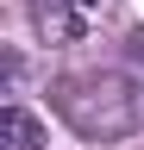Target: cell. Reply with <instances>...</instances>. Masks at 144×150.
I'll list each match as a JSON object with an SVG mask.
<instances>
[{"label":"cell","mask_w":144,"mask_h":150,"mask_svg":"<svg viewBox=\"0 0 144 150\" xmlns=\"http://www.w3.org/2000/svg\"><path fill=\"white\" fill-rule=\"evenodd\" d=\"M57 112L69 119V131H82L94 144H113V138L144 131V88L132 75H113V69L69 75V81H57Z\"/></svg>","instance_id":"cell-1"},{"label":"cell","mask_w":144,"mask_h":150,"mask_svg":"<svg viewBox=\"0 0 144 150\" xmlns=\"http://www.w3.org/2000/svg\"><path fill=\"white\" fill-rule=\"evenodd\" d=\"M82 6L75 0H31V25H38V38L44 44H75L82 38Z\"/></svg>","instance_id":"cell-2"},{"label":"cell","mask_w":144,"mask_h":150,"mask_svg":"<svg viewBox=\"0 0 144 150\" xmlns=\"http://www.w3.org/2000/svg\"><path fill=\"white\" fill-rule=\"evenodd\" d=\"M0 150H44V125L25 106H6L0 112Z\"/></svg>","instance_id":"cell-3"},{"label":"cell","mask_w":144,"mask_h":150,"mask_svg":"<svg viewBox=\"0 0 144 150\" xmlns=\"http://www.w3.org/2000/svg\"><path fill=\"white\" fill-rule=\"evenodd\" d=\"M75 6H82V13H88V19H94V13H100V6H106V0H75Z\"/></svg>","instance_id":"cell-4"}]
</instances>
